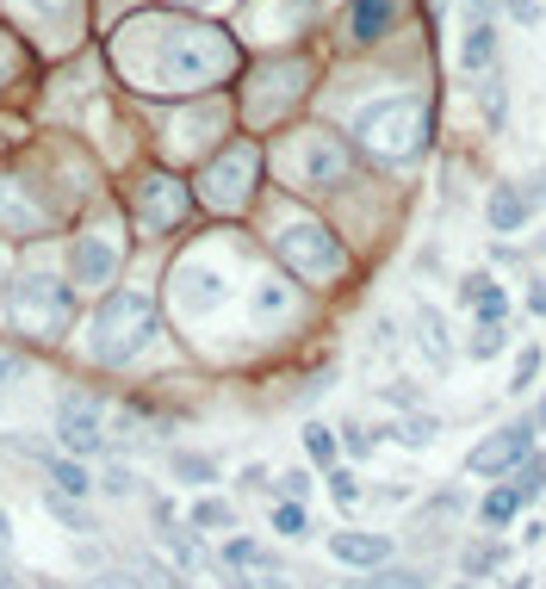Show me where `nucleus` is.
<instances>
[{
  "label": "nucleus",
  "instance_id": "obj_1",
  "mask_svg": "<svg viewBox=\"0 0 546 589\" xmlns=\"http://www.w3.org/2000/svg\"><path fill=\"white\" fill-rule=\"evenodd\" d=\"M236 69V44L212 25H162L156 32V62H150V87L156 94H187V87H212Z\"/></svg>",
  "mask_w": 546,
  "mask_h": 589
},
{
  "label": "nucleus",
  "instance_id": "obj_2",
  "mask_svg": "<svg viewBox=\"0 0 546 589\" xmlns=\"http://www.w3.org/2000/svg\"><path fill=\"white\" fill-rule=\"evenodd\" d=\"M156 342V305L143 298V292H106V305L94 310V347L99 366H131L143 347Z\"/></svg>",
  "mask_w": 546,
  "mask_h": 589
},
{
  "label": "nucleus",
  "instance_id": "obj_3",
  "mask_svg": "<svg viewBox=\"0 0 546 589\" xmlns=\"http://www.w3.org/2000/svg\"><path fill=\"white\" fill-rule=\"evenodd\" d=\"M354 143L379 162H416L429 150V106L423 99H379L354 118Z\"/></svg>",
  "mask_w": 546,
  "mask_h": 589
},
{
  "label": "nucleus",
  "instance_id": "obj_4",
  "mask_svg": "<svg viewBox=\"0 0 546 589\" xmlns=\"http://www.w3.org/2000/svg\"><path fill=\"white\" fill-rule=\"evenodd\" d=\"M348 168H354V150L335 131H298V137L280 143V174H286V187L330 192V187L348 180Z\"/></svg>",
  "mask_w": 546,
  "mask_h": 589
},
{
  "label": "nucleus",
  "instance_id": "obj_5",
  "mask_svg": "<svg viewBox=\"0 0 546 589\" xmlns=\"http://www.w3.org/2000/svg\"><path fill=\"white\" fill-rule=\"evenodd\" d=\"M7 310H13V329H20V335L57 342L62 329H69V317H75V298H69V285H62V280L38 273V280H20V285H13Z\"/></svg>",
  "mask_w": 546,
  "mask_h": 589
},
{
  "label": "nucleus",
  "instance_id": "obj_6",
  "mask_svg": "<svg viewBox=\"0 0 546 589\" xmlns=\"http://www.w3.org/2000/svg\"><path fill=\"white\" fill-rule=\"evenodd\" d=\"M254 180H261V150L242 137V143H230V150H217L212 162H205L199 192H205V205L212 211H242L249 205V192H254Z\"/></svg>",
  "mask_w": 546,
  "mask_h": 589
},
{
  "label": "nucleus",
  "instance_id": "obj_7",
  "mask_svg": "<svg viewBox=\"0 0 546 589\" xmlns=\"http://www.w3.org/2000/svg\"><path fill=\"white\" fill-rule=\"evenodd\" d=\"M273 248H280V261L293 267L298 280H335V273H342V243H335L317 217L286 224L280 236H273Z\"/></svg>",
  "mask_w": 546,
  "mask_h": 589
},
{
  "label": "nucleus",
  "instance_id": "obj_8",
  "mask_svg": "<svg viewBox=\"0 0 546 589\" xmlns=\"http://www.w3.org/2000/svg\"><path fill=\"white\" fill-rule=\"evenodd\" d=\"M57 447L69 459L106 453V403L87 398V391H69V398L57 403Z\"/></svg>",
  "mask_w": 546,
  "mask_h": 589
},
{
  "label": "nucleus",
  "instance_id": "obj_9",
  "mask_svg": "<svg viewBox=\"0 0 546 589\" xmlns=\"http://www.w3.org/2000/svg\"><path fill=\"white\" fill-rule=\"evenodd\" d=\"M193 205V192L168 180V174H150V180H136V224L143 229H175Z\"/></svg>",
  "mask_w": 546,
  "mask_h": 589
},
{
  "label": "nucleus",
  "instance_id": "obj_10",
  "mask_svg": "<svg viewBox=\"0 0 546 589\" xmlns=\"http://www.w3.org/2000/svg\"><path fill=\"white\" fill-rule=\"evenodd\" d=\"M534 453V428H527V422H509L503 435H490V440H478V447H472V472H515V466H522V459Z\"/></svg>",
  "mask_w": 546,
  "mask_h": 589
},
{
  "label": "nucleus",
  "instance_id": "obj_11",
  "mask_svg": "<svg viewBox=\"0 0 546 589\" xmlns=\"http://www.w3.org/2000/svg\"><path fill=\"white\" fill-rule=\"evenodd\" d=\"M118 236L112 229H87L75 243V280L87 285V292H99V285H112V273H118Z\"/></svg>",
  "mask_w": 546,
  "mask_h": 589
},
{
  "label": "nucleus",
  "instance_id": "obj_12",
  "mask_svg": "<svg viewBox=\"0 0 546 589\" xmlns=\"http://www.w3.org/2000/svg\"><path fill=\"white\" fill-rule=\"evenodd\" d=\"M20 453L38 459V472L50 478V491H57V496H69V503H87V491H94V472H87L81 459H69V453H38L32 440H20Z\"/></svg>",
  "mask_w": 546,
  "mask_h": 589
},
{
  "label": "nucleus",
  "instance_id": "obj_13",
  "mask_svg": "<svg viewBox=\"0 0 546 589\" xmlns=\"http://www.w3.org/2000/svg\"><path fill=\"white\" fill-rule=\"evenodd\" d=\"M330 552H335V565H354V570H385L391 565V533H330Z\"/></svg>",
  "mask_w": 546,
  "mask_h": 589
},
{
  "label": "nucleus",
  "instance_id": "obj_14",
  "mask_svg": "<svg viewBox=\"0 0 546 589\" xmlns=\"http://www.w3.org/2000/svg\"><path fill=\"white\" fill-rule=\"evenodd\" d=\"M175 285H180V310H187V317H199V310H212L217 298H224V280H217L212 267H199V261L180 267Z\"/></svg>",
  "mask_w": 546,
  "mask_h": 589
},
{
  "label": "nucleus",
  "instance_id": "obj_15",
  "mask_svg": "<svg viewBox=\"0 0 546 589\" xmlns=\"http://www.w3.org/2000/svg\"><path fill=\"white\" fill-rule=\"evenodd\" d=\"M391 25V0H354L348 7V38L354 44H379Z\"/></svg>",
  "mask_w": 546,
  "mask_h": 589
},
{
  "label": "nucleus",
  "instance_id": "obj_16",
  "mask_svg": "<svg viewBox=\"0 0 546 589\" xmlns=\"http://www.w3.org/2000/svg\"><path fill=\"white\" fill-rule=\"evenodd\" d=\"M485 211H490V229H503V236H509V229H522V224H527V211H534V205H527V192H522V187H497Z\"/></svg>",
  "mask_w": 546,
  "mask_h": 589
},
{
  "label": "nucleus",
  "instance_id": "obj_17",
  "mask_svg": "<svg viewBox=\"0 0 546 589\" xmlns=\"http://www.w3.org/2000/svg\"><path fill=\"white\" fill-rule=\"evenodd\" d=\"M490 57H497V32H490V25L478 20V25L466 32V50H460V62H466L472 75H478V69H490Z\"/></svg>",
  "mask_w": 546,
  "mask_h": 589
},
{
  "label": "nucleus",
  "instance_id": "obj_18",
  "mask_svg": "<svg viewBox=\"0 0 546 589\" xmlns=\"http://www.w3.org/2000/svg\"><path fill=\"white\" fill-rule=\"evenodd\" d=\"M416 329H423V347H429V361H435V366H448V361H453V347H448V329H441V317H435L429 305L416 310Z\"/></svg>",
  "mask_w": 546,
  "mask_h": 589
},
{
  "label": "nucleus",
  "instance_id": "obj_19",
  "mask_svg": "<svg viewBox=\"0 0 546 589\" xmlns=\"http://www.w3.org/2000/svg\"><path fill=\"white\" fill-rule=\"evenodd\" d=\"M515 509H522V496H515V484H503V491H490L485 503H478V515H485V528H509V521H515Z\"/></svg>",
  "mask_w": 546,
  "mask_h": 589
},
{
  "label": "nucleus",
  "instance_id": "obj_20",
  "mask_svg": "<svg viewBox=\"0 0 546 589\" xmlns=\"http://www.w3.org/2000/svg\"><path fill=\"white\" fill-rule=\"evenodd\" d=\"M224 565H236V570H273L280 558H273L268 546H254V540H230V546H224Z\"/></svg>",
  "mask_w": 546,
  "mask_h": 589
},
{
  "label": "nucleus",
  "instance_id": "obj_21",
  "mask_svg": "<svg viewBox=\"0 0 546 589\" xmlns=\"http://www.w3.org/2000/svg\"><path fill=\"white\" fill-rule=\"evenodd\" d=\"M509 484H515V496H522V503H534V496L546 491V453H527L522 472L509 478Z\"/></svg>",
  "mask_w": 546,
  "mask_h": 589
},
{
  "label": "nucleus",
  "instance_id": "obj_22",
  "mask_svg": "<svg viewBox=\"0 0 546 589\" xmlns=\"http://www.w3.org/2000/svg\"><path fill=\"white\" fill-rule=\"evenodd\" d=\"M44 515H57L62 528H75V533H94L87 509H81V503H69V496H57V491H44Z\"/></svg>",
  "mask_w": 546,
  "mask_h": 589
},
{
  "label": "nucleus",
  "instance_id": "obj_23",
  "mask_svg": "<svg viewBox=\"0 0 546 589\" xmlns=\"http://www.w3.org/2000/svg\"><path fill=\"white\" fill-rule=\"evenodd\" d=\"M273 533L305 540V533H311V515H305V503H280V509H273Z\"/></svg>",
  "mask_w": 546,
  "mask_h": 589
},
{
  "label": "nucleus",
  "instance_id": "obj_24",
  "mask_svg": "<svg viewBox=\"0 0 546 589\" xmlns=\"http://www.w3.org/2000/svg\"><path fill=\"white\" fill-rule=\"evenodd\" d=\"M168 466H175V478H187V484H212L217 478V459H205V453H175Z\"/></svg>",
  "mask_w": 546,
  "mask_h": 589
},
{
  "label": "nucleus",
  "instance_id": "obj_25",
  "mask_svg": "<svg viewBox=\"0 0 546 589\" xmlns=\"http://www.w3.org/2000/svg\"><path fill=\"white\" fill-rule=\"evenodd\" d=\"M348 589H429V577L423 570H379V577H367V584H348Z\"/></svg>",
  "mask_w": 546,
  "mask_h": 589
},
{
  "label": "nucleus",
  "instance_id": "obj_26",
  "mask_svg": "<svg viewBox=\"0 0 546 589\" xmlns=\"http://www.w3.org/2000/svg\"><path fill=\"white\" fill-rule=\"evenodd\" d=\"M187 521H193V528H230V521H236V509H230V503H217V496H199Z\"/></svg>",
  "mask_w": 546,
  "mask_h": 589
},
{
  "label": "nucleus",
  "instance_id": "obj_27",
  "mask_svg": "<svg viewBox=\"0 0 546 589\" xmlns=\"http://www.w3.org/2000/svg\"><path fill=\"white\" fill-rule=\"evenodd\" d=\"M286 305H293V292H286L280 280H268L261 292H254V317H261V323H273V317H280Z\"/></svg>",
  "mask_w": 546,
  "mask_h": 589
},
{
  "label": "nucleus",
  "instance_id": "obj_28",
  "mask_svg": "<svg viewBox=\"0 0 546 589\" xmlns=\"http://www.w3.org/2000/svg\"><path fill=\"white\" fill-rule=\"evenodd\" d=\"M305 453H311L317 466H330V472H335V428L311 422V428H305Z\"/></svg>",
  "mask_w": 546,
  "mask_h": 589
},
{
  "label": "nucleus",
  "instance_id": "obj_29",
  "mask_svg": "<svg viewBox=\"0 0 546 589\" xmlns=\"http://www.w3.org/2000/svg\"><path fill=\"white\" fill-rule=\"evenodd\" d=\"M478 329H503V317H509V298H503V285H490L485 298H478Z\"/></svg>",
  "mask_w": 546,
  "mask_h": 589
},
{
  "label": "nucleus",
  "instance_id": "obj_30",
  "mask_svg": "<svg viewBox=\"0 0 546 589\" xmlns=\"http://www.w3.org/2000/svg\"><path fill=\"white\" fill-rule=\"evenodd\" d=\"M330 496L342 503V509H354V503H360V484H354V472H342V466H335V472H330Z\"/></svg>",
  "mask_w": 546,
  "mask_h": 589
},
{
  "label": "nucleus",
  "instance_id": "obj_31",
  "mask_svg": "<svg viewBox=\"0 0 546 589\" xmlns=\"http://www.w3.org/2000/svg\"><path fill=\"white\" fill-rule=\"evenodd\" d=\"M391 435H397V440H410V447H423V440H435V422H429V416H410V422H397Z\"/></svg>",
  "mask_w": 546,
  "mask_h": 589
},
{
  "label": "nucleus",
  "instance_id": "obj_32",
  "mask_svg": "<svg viewBox=\"0 0 546 589\" xmlns=\"http://www.w3.org/2000/svg\"><path fill=\"white\" fill-rule=\"evenodd\" d=\"M497 565H503V546H472L466 552V570H472V577H485V570H497Z\"/></svg>",
  "mask_w": 546,
  "mask_h": 589
},
{
  "label": "nucleus",
  "instance_id": "obj_33",
  "mask_svg": "<svg viewBox=\"0 0 546 589\" xmlns=\"http://www.w3.org/2000/svg\"><path fill=\"white\" fill-rule=\"evenodd\" d=\"M273 491H280V503H305V496H311V478H305V472H286Z\"/></svg>",
  "mask_w": 546,
  "mask_h": 589
},
{
  "label": "nucleus",
  "instance_id": "obj_34",
  "mask_svg": "<svg viewBox=\"0 0 546 589\" xmlns=\"http://www.w3.org/2000/svg\"><path fill=\"white\" fill-rule=\"evenodd\" d=\"M534 373H541V347H522V354H515V391H527Z\"/></svg>",
  "mask_w": 546,
  "mask_h": 589
},
{
  "label": "nucleus",
  "instance_id": "obj_35",
  "mask_svg": "<svg viewBox=\"0 0 546 589\" xmlns=\"http://www.w3.org/2000/svg\"><path fill=\"white\" fill-rule=\"evenodd\" d=\"M162 540H168V552H175L180 565H199V558H205V552L193 546V533H162Z\"/></svg>",
  "mask_w": 546,
  "mask_h": 589
},
{
  "label": "nucleus",
  "instance_id": "obj_36",
  "mask_svg": "<svg viewBox=\"0 0 546 589\" xmlns=\"http://www.w3.org/2000/svg\"><path fill=\"white\" fill-rule=\"evenodd\" d=\"M99 491H106V496H131V491H136V478L124 472V466H112V472H106V484H99Z\"/></svg>",
  "mask_w": 546,
  "mask_h": 589
},
{
  "label": "nucleus",
  "instance_id": "obj_37",
  "mask_svg": "<svg viewBox=\"0 0 546 589\" xmlns=\"http://www.w3.org/2000/svg\"><path fill=\"white\" fill-rule=\"evenodd\" d=\"M342 440H348V453H354V459H367V453H372V435H367V428H342Z\"/></svg>",
  "mask_w": 546,
  "mask_h": 589
},
{
  "label": "nucleus",
  "instance_id": "obj_38",
  "mask_svg": "<svg viewBox=\"0 0 546 589\" xmlns=\"http://www.w3.org/2000/svg\"><path fill=\"white\" fill-rule=\"evenodd\" d=\"M503 347V329H478V342H472V354H497Z\"/></svg>",
  "mask_w": 546,
  "mask_h": 589
},
{
  "label": "nucleus",
  "instance_id": "obj_39",
  "mask_svg": "<svg viewBox=\"0 0 546 589\" xmlns=\"http://www.w3.org/2000/svg\"><path fill=\"white\" fill-rule=\"evenodd\" d=\"M503 7H509V13H515L522 25H534V20H541V7H534V0H503Z\"/></svg>",
  "mask_w": 546,
  "mask_h": 589
},
{
  "label": "nucleus",
  "instance_id": "obj_40",
  "mask_svg": "<svg viewBox=\"0 0 546 589\" xmlns=\"http://www.w3.org/2000/svg\"><path fill=\"white\" fill-rule=\"evenodd\" d=\"M534 199H546V168L534 174V187H527V205H534Z\"/></svg>",
  "mask_w": 546,
  "mask_h": 589
},
{
  "label": "nucleus",
  "instance_id": "obj_41",
  "mask_svg": "<svg viewBox=\"0 0 546 589\" xmlns=\"http://www.w3.org/2000/svg\"><path fill=\"white\" fill-rule=\"evenodd\" d=\"M13 546V521H7V509H0V552Z\"/></svg>",
  "mask_w": 546,
  "mask_h": 589
},
{
  "label": "nucleus",
  "instance_id": "obj_42",
  "mask_svg": "<svg viewBox=\"0 0 546 589\" xmlns=\"http://www.w3.org/2000/svg\"><path fill=\"white\" fill-rule=\"evenodd\" d=\"M0 589H20V584H13V565H7V552H0Z\"/></svg>",
  "mask_w": 546,
  "mask_h": 589
},
{
  "label": "nucleus",
  "instance_id": "obj_43",
  "mask_svg": "<svg viewBox=\"0 0 546 589\" xmlns=\"http://www.w3.org/2000/svg\"><path fill=\"white\" fill-rule=\"evenodd\" d=\"M38 7H44V13H62V7H69V0H38Z\"/></svg>",
  "mask_w": 546,
  "mask_h": 589
},
{
  "label": "nucleus",
  "instance_id": "obj_44",
  "mask_svg": "<svg viewBox=\"0 0 546 589\" xmlns=\"http://www.w3.org/2000/svg\"><path fill=\"white\" fill-rule=\"evenodd\" d=\"M509 589H527V584H509Z\"/></svg>",
  "mask_w": 546,
  "mask_h": 589
},
{
  "label": "nucleus",
  "instance_id": "obj_45",
  "mask_svg": "<svg viewBox=\"0 0 546 589\" xmlns=\"http://www.w3.org/2000/svg\"><path fill=\"white\" fill-rule=\"evenodd\" d=\"M460 589H472V584H460Z\"/></svg>",
  "mask_w": 546,
  "mask_h": 589
}]
</instances>
